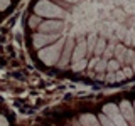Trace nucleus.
<instances>
[{"label": "nucleus", "mask_w": 135, "mask_h": 126, "mask_svg": "<svg viewBox=\"0 0 135 126\" xmlns=\"http://www.w3.org/2000/svg\"><path fill=\"white\" fill-rule=\"evenodd\" d=\"M64 42L66 39H62V37H59V39L54 42V44H49L46 45V47L39 49V59L42 62H44L46 66H54L59 62V59H61V54H62V47H64Z\"/></svg>", "instance_id": "f257e3e1"}, {"label": "nucleus", "mask_w": 135, "mask_h": 126, "mask_svg": "<svg viewBox=\"0 0 135 126\" xmlns=\"http://www.w3.org/2000/svg\"><path fill=\"white\" fill-rule=\"evenodd\" d=\"M34 12L37 17H46V19H61L66 15V12L61 7H57L56 3L49 2V0H39L34 5Z\"/></svg>", "instance_id": "f03ea898"}, {"label": "nucleus", "mask_w": 135, "mask_h": 126, "mask_svg": "<svg viewBox=\"0 0 135 126\" xmlns=\"http://www.w3.org/2000/svg\"><path fill=\"white\" fill-rule=\"evenodd\" d=\"M103 114L105 116H108L110 119L115 123V126H128V123L125 121V118L122 116V113H120V109H118L117 104H105L103 106Z\"/></svg>", "instance_id": "7ed1b4c3"}, {"label": "nucleus", "mask_w": 135, "mask_h": 126, "mask_svg": "<svg viewBox=\"0 0 135 126\" xmlns=\"http://www.w3.org/2000/svg\"><path fill=\"white\" fill-rule=\"evenodd\" d=\"M59 37H61V34H41V32H37L32 35V44L37 49H42L49 44H54Z\"/></svg>", "instance_id": "20e7f679"}, {"label": "nucleus", "mask_w": 135, "mask_h": 126, "mask_svg": "<svg viewBox=\"0 0 135 126\" xmlns=\"http://www.w3.org/2000/svg\"><path fill=\"white\" fill-rule=\"evenodd\" d=\"M74 45L76 42L73 39V35H69L64 42V47H62V54H61V59H59L57 66L59 67H66V64L71 61V56H73V50H74Z\"/></svg>", "instance_id": "39448f33"}, {"label": "nucleus", "mask_w": 135, "mask_h": 126, "mask_svg": "<svg viewBox=\"0 0 135 126\" xmlns=\"http://www.w3.org/2000/svg\"><path fill=\"white\" fill-rule=\"evenodd\" d=\"M64 27L62 20H57V19H51V20H46L39 25V32L41 34H61L59 30Z\"/></svg>", "instance_id": "423d86ee"}, {"label": "nucleus", "mask_w": 135, "mask_h": 126, "mask_svg": "<svg viewBox=\"0 0 135 126\" xmlns=\"http://www.w3.org/2000/svg\"><path fill=\"white\" fill-rule=\"evenodd\" d=\"M118 109H120L122 116L125 118V121L128 123V126H135V111H133V106L130 101H122L120 106H118Z\"/></svg>", "instance_id": "0eeeda50"}, {"label": "nucleus", "mask_w": 135, "mask_h": 126, "mask_svg": "<svg viewBox=\"0 0 135 126\" xmlns=\"http://www.w3.org/2000/svg\"><path fill=\"white\" fill-rule=\"evenodd\" d=\"M86 54H88V49H86V39L79 37V40L76 42V45H74L73 56H71V61H73V64H74V62L83 61V59L86 57Z\"/></svg>", "instance_id": "6e6552de"}, {"label": "nucleus", "mask_w": 135, "mask_h": 126, "mask_svg": "<svg viewBox=\"0 0 135 126\" xmlns=\"http://www.w3.org/2000/svg\"><path fill=\"white\" fill-rule=\"evenodd\" d=\"M79 123H81V126H101L98 118L91 113H84V114L79 116Z\"/></svg>", "instance_id": "1a4fd4ad"}, {"label": "nucleus", "mask_w": 135, "mask_h": 126, "mask_svg": "<svg viewBox=\"0 0 135 126\" xmlns=\"http://www.w3.org/2000/svg\"><path fill=\"white\" fill-rule=\"evenodd\" d=\"M125 54H127V47H125L123 44H117L115 45V54H113V56H115V59L120 62V64H123Z\"/></svg>", "instance_id": "9d476101"}, {"label": "nucleus", "mask_w": 135, "mask_h": 126, "mask_svg": "<svg viewBox=\"0 0 135 126\" xmlns=\"http://www.w3.org/2000/svg\"><path fill=\"white\" fill-rule=\"evenodd\" d=\"M105 49H107V39H105V37H98V42H96V45H95L93 54H95L96 57H100L101 54L105 52Z\"/></svg>", "instance_id": "9b49d317"}, {"label": "nucleus", "mask_w": 135, "mask_h": 126, "mask_svg": "<svg viewBox=\"0 0 135 126\" xmlns=\"http://www.w3.org/2000/svg\"><path fill=\"white\" fill-rule=\"evenodd\" d=\"M96 42H98V35H96V32H91V34H90V37L86 39V49H88V54H91L93 50H95Z\"/></svg>", "instance_id": "f8f14e48"}, {"label": "nucleus", "mask_w": 135, "mask_h": 126, "mask_svg": "<svg viewBox=\"0 0 135 126\" xmlns=\"http://www.w3.org/2000/svg\"><path fill=\"white\" fill-rule=\"evenodd\" d=\"M123 42L127 45H135V29H128V30H127Z\"/></svg>", "instance_id": "ddd939ff"}, {"label": "nucleus", "mask_w": 135, "mask_h": 126, "mask_svg": "<svg viewBox=\"0 0 135 126\" xmlns=\"http://www.w3.org/2000/svg\"><path fill=\"white\" fill-rule=\"evenodd\" d=\"M120 62L117 61V59H113V61H108V64H107V71L108 72H117L118 69H120Z\"/></svg>", "instance_id": "4468645a"}, {"label": "nucleus", "mask_w": 135, "mask_h": 126, "mask_svg": "<svg viewBox=\"0 0 135 126\" xmlns=\"http://www.w3.org/2000/svg\"><path fill=\"white\" fill-rule=\"evenodd\" d=\"M115 42H112V44H108V47L107 49H105V52H103V59H107V61H108V59H112L113 57V54H115Z\"/></svg>", "instance_id": "2eb2a0df"}, {"label": "nucleus", "mask_w": 135, "mask_h": 126, "mask_svg": "<svg viewBox=\"0 0 135 126\" xmlns=\"http://www.w3.org/2000/svg\"><path fill=\"white\" fill-rule=\"evenodd\" d=\"M107 64H108L107 59L100 57V61L96 62V66H95V71H96V72H105V71H107Z\"/></svg>", "instance_id": "dca6fc26"}, {"label": "nucleus", "mask_w": 135, "mask_h": 126, "mask_svg": "<svg viewBox=\"0 0 135 126\" xmlns=\"http://www.w3.org/2000/svg\"><path fill=\"white\" fill-rule=\"evenodd\" d=\"M133 57H135V52H133L132 49H127L125 59H123V64H127V66H132V62H133Z\"/></svg>", "instance_id": "f3484780"}, {"label": "nucleus", "mask_w": 135, "mask_h": 126, "mask_svg": "<svg viewBox=\"0 0 135 126\" xmlns=\"http://www.w3.org/2000/svg\"><path fill=\"white\" fill-rule=\"evenodd\" d=\"M86 66H88V61H86V59H83V61H79V62H74L71 67H73L74 72H79V71H83Z\"/></svg>", "instance_id": "a211bd4d"}, {"label": "nucleus", "mask_w": 135, "mask_h": 126, "mask_svg": "<svg viewBox=\"0 0 135 126\" xmlns=\"http://www.w3.org/2000/svg\"><path fill=\"white\" fill-rule=\"evenodd\" d=\"M98 121H100V124H101V126H115V123H113V121L110 119L108 116H105V114H100Z\"/></svg>", "instance_id": "6ab92c4d"}, {"label": "nucleus", "mask_w": 135, "mask_h": 126, "mask_svg": "<svg viewBox=\"0 0 135 126\" xmlns=\"http://www.w3.org/2000/svg\"><path fill=\"white\" fill-rule=\"evenodd\" d=\"M113 17H115L118 22H123V20L127 19V14L123 10H120V8H115V10H113Z\"/></svg>", "instance_id": "aec40b11"}, {"label": "nucleus", "mask_w": 135, "mask_h": 126, "mask_svg": "<svg viewBox=\"0 0 135 126\" xmlns=\"http://www.w3.org/2000/svg\"><path fill=\"white\" fill-rule=\"evenodd\" d=\"M125 34H127V29L122 27V25H118V27H117V32H115L117 39H122V40H123L125 39Z\"/></svg>", "instance_id": "412c9836"}, {"label": "nucleus", "mask_w": 135, "mask_h": 126, "mask_svg": "<svg viewBox=\"0 0 135 126\" xmlns=\"http://www.w3.org/2000/svg\"><path fill=\"white\" fill-rule=\"evenodd\" d=\"M100 61V57H93L91 59V61H90V64H88V67H90V71H91V72H95V66H96V62H98Z\"/></svg>", "instance_id": "4be33fe9"}, {"label": "nucleus", "mask_w": 135, "mask_h": 126, "mask_svg": "<svg viewBox=\"0 0 135 126\" xmlns=\"http://www.w3.org/2000/svg\"><path fill=\"white\" fill-rule=\"evenodd\" d=\"M31 27H37V25H41V22H39V17L37 15H34V17H31Z\"/></svg>", "instance_id": "5701e85b"}, {"label": "nucleus", "mask_w": 135, "mask_h": 126, "mask_svg": "<svg viewBox=\"0 0 135 126\" xmlns=\"http://www.w3.org/2000/svg\"><path fill=\"white\" fill-rule=\"evenodd\" d=\"M112 3H113V5H117V8H118V7H125L127 3H128V0H113Z\"/></svg>", "instance_id": "b1692460"}, {"label": "nucleus", "mask_w": 135, "mask_h": 126, "mask_svg": "<svg viewBox=\"0 0 135 126\" xmlns=\"http://www.w3.org/2000/svg\"><path fill=\"white\" fill-rule=\"evenodd\" d=\"M123 74H125V79L132 77V76H133V71H132V67H128V66H127L125 69H123Z\"/></svg>", "instance_id": "393cba45"}, {"label": "nucleus", "mask_w": 135, "mask_h": 126, "mask_svg": "<svg viewBox=\"0 0 135 126\" xmlns=\"http://www.w3.org/2000/svg\"><path fill=\"white\" fill-rule=\"evenodd\" d=\"M10 5V0H0V10H5Z\"/></svg>", "instance_id": "a878e982"}, {"label": "nucleus", "mask_w": 135, "mask_h": 126, "mask_svg": "<svg viewBox=\"0 0 135 126\" xmlns=\"http://www.w3.org/2000/svg\"><path fill=\"white\" fill-rule=\"evenodd\" d=\"M115 79H117V81H123V79H125V74H123V71H117V74H115Z\"/></svg>", "instance_id": "bb28decb"}, {"label": "nucleus", "mask_w": 135, "mask_h": 126, "mask_svg": "<svg viewBox=\"0 0 135 126\" xmlns=\"http://www.w3.org/2000/svg\"><path fill=\"white\" fill-rule=\"evenodd\" d=\"M0 126H8L7 118H5V116H2V114H0Z\"/></svg>", "instance_id": "cd10ccee"}, {"label": "nucleus", "mask_w": 135, "mask_h": 126, "mask_svg": "<svg viewBox=\"0 0 135 126\" xmlns=\"http://www.w3.org/2000/svg\"><path fill=\"white\" fill-rule=\"evenodd\" d=\"M107 81H110V82L117 81V79H115V74H113V72H108V76H107Z\"/></svg>", "instance_id": "c85d7f7f"}, {"label": "nucleus", "mask_w": 135, "mask_h": 126, "mask_svg": "<svg viewBox=\"0 0 135 126\" xmlns=\"http://www.w3.org/2000/svg\"><path fill=\"white\" fill-rule=\"evenodd\" d=\"M130 67H132V71H133V74H135V57H133V62H132V66H130Z\"/></svg>", "instance_id": "c756f323"}, {"label": "nucleus", "mask_w": 135, "mask_h": 126, "mask_svg": "<svg viewBox=\"0 0 135 126\" xmlns=\"http://www.w3.org/2000/svg\"><path fill=\"white\" fill-rule=\"evenodd\" d=\"M64 2H69V3H76V2H79V0H64Z\"/></svg>", "instance_id": "7c9ffc66"}, {"label": "nucleus", "mask_w": 135, "mask_h": 126, "mask_svg": "<svg viewBox=\"0 0 135 126\" xmlns=\"http://www.w3.org/2000/svg\"><path fill=\"white\" fill-rule=\"evenodd\" d=\"M132 106H133V111H135V101H133V104H132Z\"/></svg>", "instance_id": "2f4dec72"}]
</instances>
